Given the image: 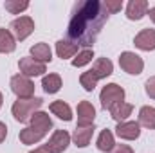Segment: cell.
<instances>
[{"label":"cell","mask_w":155,"mask_h":153,"mask_svg":"<svg viewBox=\"0 0 155 153\" xmlns=\"http://www.w3.org/2000/svg\"><path fill=\"white\" fill-rule=\"evenodd\" d=\"M108 20V13L99 0H83L78 2L72 9V18L69 22L67 36L69 41L78 47L90 49L97 40L103 25Z\"/></svg>","instance_id":"6da1fadb"},{"label":"cell","mask_w":155,"mask_h":153,"mask_svg":"<svg viewBox=\"0 0 155 153\" xmlns=\"http://www.w3.org/2000/svg\"><path fill=\"white\" fill-rule=\"evenodd\" d=\"M43 101L40 97H29V99H16L11 106V114L18 122H29L31 117L41 108Z\"/></svg>","instance_id":"7a4b0ae2"},{"label":"cell","mask_w":155,"mask_h":153,"mask_svg":"<svg viewBox=\"0 0 155 153\" xmlns=\"http://www.w3.org/2000/svg\"><path fill=\"white\" fill-rule=\"evenodd\" d=\"M99 101H101V106L105 110H110L112 106H116L117 103H123L124 101V88L119 86L117 83H108L101 88V94H99Z\"/></svg>","instance_id":"3957f363"},{"label":"cell","mask_w":155,"mask_h":153,"mask_svg":"<svg viewBox=\"0 0 155 153\" xmlns=\"http://www.w3.org/2000/svg\"><path fill=\"white\" fill-rule=\"evenodd\" d=\"M11 90L18 99H29L35 96V83L31 81V77L16 74L11 77Z\"/></svg>","instance_id":"277c9868"},{"label":"cell","mask_w":155,"mask_h":153,"mask_svg":"<svg viewBox=\"0 0 155 153\" xmlns=\"http://www.w3.org/2000/svg\"><path fill=\"white\" fill-rule=\"evenodd\" d=\"M119 65H121V69H123L124 72H128V74H132V76H139V74L143 72V69H144L143 58H141L139 54H135V52H130V50L121 52V56H119Z\"/></svg>","instance_id":"5b68a950"},{"label":"cell","mask_w":155,"mask_h":153,"mask_svg":"<svg viewBox=\"0 0 155 153\" xmlns=\"http://www.w3.org/2000/svg\"><path fill=\"white\" fill-rule=\"evenodd\" d=\"M33 31H35V20L31 16H18L11 22V33L20 41L29 38L33 34Z\"/></svg>","instance_id":"8992f818"},{"label":"cell","mask_w":155,"mask_h":153,"mask_svg":"<svg viewBox=\"0 0 155 153\" xmlns=\"http://www.w3.org/2000/svg\"><path fill=\"white\" fill-rule=\"evenodd\" d=\"M18 69H20V74L27 77H36V76H43L47 72V67L43 63L36 61L35 58L31 56H25V58H20L18 61Z\"/></svg>","instance_id":"52a82bcc"},{"label":"cell","mask_w":155,"mask_h":153,"mask_svg":"<svg viewBox=\"0 0 155 153\" xmlns=\"http://www.w3.org/2000/svg\"><path fill=\"white\" fill-rule=\"evenodd\" d=\"M69 144H71V135H69V132H65V130H56L52 135H51V139L47 141V150L51 153H63L67 148H69Z\"/></svg>","instance_id":"ba28073f"},{"label":"cell","mask_w":155,"mask_h":153,"mask_svg":"<svg viewBox=\"0 0 155 153\" xmlns=\"http://www.w3.org/2000/svg\"><path fill=\"white\" fill-rule=\"evenodd\" d=\"M116 135L119 139L124 141H135L141 135V126L137 121H124V122H117Z\"/></svg>","instance_id":"9c48e42d"},{"label":"cell","mask_w":155,"mask_h":153,"mask_svg":"<svg viewBox=\"0 0 155 153\" xmlns=\"http://www.w3.org/2000/svg\"><path fill=\"white\" fill-rule=\"evenodd\" d=\"M96 121V108L88 101H79L78 105V128L94 126Z\"/></svg>","instance_id":"30bf717a"},{"label":"cell","mask_w":155,"mask_h":153,"mask_svg":"<svg viewBox=\"0 0 155 153\" xmlns=\"http://www.w3.org/2000/svg\"><path fill=\"white\" fill-rule=\"evenodd\" d=\"M148 9H150V4L146 0H130L126 4V18L137 22L148 15Z\"/></svg>","instance_id":"8fae6325"},{"label":"cell","mask_w":155,"mask_h":153,"mask_svg":"<svg viewBox=\"0 0 155 153\" xmlns=\"http://www.w3.org/2000/svg\"><path fill=\"white\" fill-rule=\"evenodd\" d=\"M134 45L141 50H155V29H143L139 34H135L134 38Z\"/></svg>","instance_id":"7c38bea8"},{"label":"cell","mask_w":155,"mask_h":153,"mask_svg":"<svg viewBox=\"0 0 155 153\" xmlns=\"http://www.w3.org/2000/svg\"><path fill=\"white\" fill-rule=\"evenodd\" d=\"M29 122H31V128H35L36 132L43 133V135H47V133H49V130H52L51 115L47 114V112H41V110H38L36 114L33 115Z\"/></svg>","instance_id":"4fadbf2b"},{"label":"cell","mask_w":155,"mask_h":153,"mask_svg":"<svg viewBox=\"0 0 155 153\" xmlns=\"http://www.w3.org/2000/svg\"><path fill=\"white\" fill-rule=\"evenodd\" d=\"M94 126H85V128H78L74 130V133H72V141H74V144H76L78 148H87L88 144H90V141H92V135H94Z\"/></svg>","instance_id":"5bb4252c"},{"label":"cell","mask_w":155,"mask_h":153,"mask_svg":"<svg viewBox=\"0 0 155 153\" xmlns=\"http://www.w3.org/2000/svg\"><path fill=\"white\" fill-rule=\"evenodd\" d=\"M90 70H92V74L97 77V79H105V77L112 76V72H114V63H112L108 58H97L96 63H94V67H92Z\"/></svg>","instance_id":"9a60e30c"},{"label":"cell","mask_w":155,"mask_h":153,"mask_svg":"<svg viewBox=\"0 0 155 153\" xmlns=\"http://www.w3.org/2000/svg\"><path fill=\"white\" fill-rule=\"evenodd\" d=\"M31 58H35L36 61L40 63H51V60H52V50H51V47L47 45V43H43V41H40V43H35L33 47H31Z\"/></svg>","instance_id":"2e32d148"},{"label":"cell","mask_w":155,"mask_h":153,"mask_svg":"<svg viewBox=\"0 0 155 153\" xmlns=\"http://www.w3.org/2000/svg\"><path fill=\"white\" fill-rule=\"evenodd\" d=\"M49 110L56 115L58 119H61V121H67V122H69V121H72V108H71L63 99L52 101V103H51V106H49Z\"/></svg>","instance_id":"e0dca14e"},{"label":"cell","mask_w":155,"mask_h":153,"mask_svg":"<svg viewBox=\"0 0 155 153\" xmlns=\"http://www.w3.org/2000/svg\"><path fill=\"white\" fill-rule=\"evenodd\" d=\"M78 52V45L69 41V40H58L56 41V54L58 58L61 60H69V58H74Z\"/></svg>","instance_id":"ac0fdd59"},{"label":"cell","mask_w":155,"mask_h":153,"mask_svg":"<svg viewBox=\"0 0 155 153\" xmlns=\"http://www.w3.org/2000/svg\"><path fill=\"white\" fill-rule=\"evenodd\" d=\"M132 110H134V106H132L130 103L123 101V103H117L116 106L110 108V115H112V119L117 121V122H124V121L132 115Z\"/></svg>","instance_id":"d6986e66"},{"label":"cell","mask_w":155,"mask_h":153,"mask_svg":"<svg viewBox=\"0 0 155 153\" xmlns=\"http://www.w3.org/2000/svg\"><path fill=\"white\" fill-rule=\"evenodd\" d=\"M16 49V38L11 31L0 29V54H9Z\"/></svg>","instance_id":"ffe728a7"},{"label":"cell","mask_w":155,"mask_h":153,"mask_svg":"<svg viewBox=\"0 0 155 153\" xmlns=\"http://www.w3.org/2000/svg\"><path fill=\"white\" fill-rule=\"evenodd\" d=\"M96 146H97V150L99 151H112L114 150V146H116V139H114V133L110 132V130H103L101 133H99V137H97V141H96Z\"/></svg>","instance_id":"44dd1931"},{"label":"cell","mask_w":155,"mask_h":153,"mask_svg":"<svg viewBox=\"0 0 155 153\" xmlns=\"http://www.w3.org/2000/svg\"><path fill=\"white\" fill-rule=\"evenodd\" d=\"M61 77L60 74H47V76H43L41 79V86H43V92L45 94H56V92H60V88H61Z\"/></svg>","instance_id":"7402d4cb"},{"label":"cell","mask_w":155,"mask_h":153,"mask_svg":"<svg viewBox=\"0 0 155 153\" xmlns=\"http://www.w3.org/2000/svg\"><path fill=\"white\" fill-rule=\"evenodd\" d=\"M139 126L155 130V106H143L139 110Z\"/></svg>","instance_id":"603a6c76"},{"label":"cell","mask_w":155,"mask_h":153,"mask_svg":"<svg viewBox=\"0 0 155 153\" xmlns=\"http://www.w3.org/2000/svg\"><path fill=\"white\" fill-rule=\"evenodd\" d=\"M18 137H20V142H22V144H38L45 135L40 133V132H36L35 128L27 126V128L20 130V135H18Z\"/></svg>","instance_id":"cb8c5ba5"},{"label":"cell","mask_w":155,"mask_h":153,"mask_svg":"<svg viewBox=\"0 0 155 153\" xmlns=\"http://www.w3.org/2000/svg\"><path fill=\"white\" fill-rule=\"evenodd\" d=\"M92 58H94V50L92 49H83V50L78 52L76 58H72L71 63H72V67H85L92 61Z\"/></svg>","instance_id":"d4e9b609"},{"label":"cell","mask_w":155,"mask_h":153,"mask_svg":"<svg viewBox=\"0 0 155 153\" xmlns=\"http://www.w3.org/2000/svg\"><path fill=\"white\" fill-rule=\"evenodd\" d=\"M97 77L92 74V70H87V72H83L81 76H79V83H81V86L87 90V92H92L96 86H97Z\"/></svg>","instance_id":"484cf974"},{"label":"cell","mask_w":155,"mask_h":153,"mask_svg":"<svg viewBox=\"0 0 155 153\" xmlns=\"http://www.w3.org/2000/svg\"><path fill=\"white\" fill-rule=\"evenodd\" d=\"M5 11H9L11 15H20L22 11L29 9V2H20V0H7L4 4Z\"/></svg>","instance_id":"4316f807"},{"label":"cell","mask_w":155,"mask_h":153,"mask_svg":"<svg viewBox=\"0 0 155 153\" xmlns=\"http://www.w3.org/2000/svg\"><path fill=\"white\" fill-rule=\"evenodd\" d=\"M103 5H105L108 15H114L123 9V0H107V2H103Z\"/></svg>","instance_id":"83f0119b"},{"label":"cell","mask_w":155,"mask_h":153,"mask_svg":"<svg viewBox=\"0 0 155 153\" xmlns=\"http://www.w3.org/2000/svg\"><path fill=\"white\" fill-rule=\"evenodd\" d=\"M144 90H146V94H148L152 99H155V76H152V77L146 79V83H144Z\"/></svg>","instance_id":"f1b7e54d"},{"label":"cell","mask_w":155,"mask_h":153,"mask_svg":"<svg viewBox=\"0 0 155 153\" xmlns=\"http://www.w3.org/2000/svg\"><path fill=\"white\" fill-rule=\"evenodd\" d=\"M110 153H134V150H132V146H128V144H116L114 150Z\"/></svg>","instance_id":"f546056e"},{"label":"cell","mask_w":155,"mask_h":153,"mask_svg":"<svg viewBox=\"0 0 155 153\" xmlns=\"http://www.w3.org/2000/svg\"><path fill=\"white\" fill-rule=\"evenodd\" d=\"M5 137H7V126H5V122L0 121V144L5 141Z\"/></svg>","instance_id":"4dcf8cb0"},{"label":"cell","mask_w":155,"mask_h":153,"mask_svg":"<svg viewBox=\"0 0 155 153\" xmlns=\"http://www.w3.org/2000/svg\"><path fill=\"white\" fill-rule=\"evenodd\" d=\"M29 153H51L49 150H47V146L43 144V146H38V148H35L33 151H29Z\"/></svg>","instance_id":"1f68e13d"},{"label":"cell","mask_w":155,"mask_h":153,"mask_svg":"<svg viewBox=\"0 0 155 153\" xmlns=\"http://www.w3.org/2000/svg\"><path fill=\"white\" fill-rule=\"evenodd\" d=\"M148 15H150V18H152V22L155 24V7H150V9H148Z\"/></svg>","instance_id":"d6a6232c"},{"label":"cell","mask_w":155,"mask_h":153,"mask_svg":"<svg viewBox=\"0 0 155 153\" xmlns=\"http://www.w3.org/2000/svg\"><path fill=\"white\" fill-rule=\"evenodd\" d=\"M2 103H4V96H2V92H0V108H2Z\"/></svg>","instance_id":"836d02e7"}]
</instances>
